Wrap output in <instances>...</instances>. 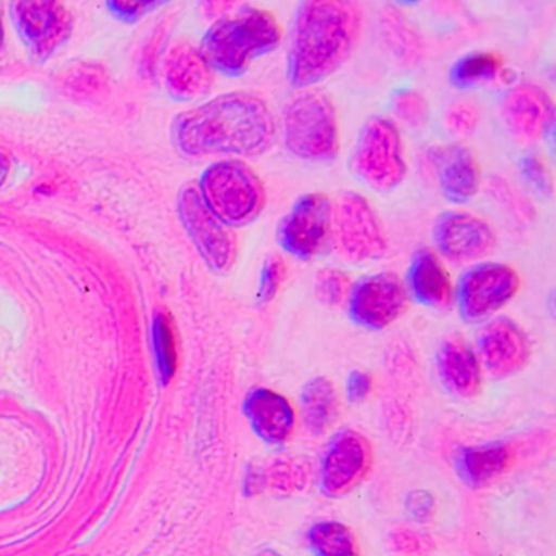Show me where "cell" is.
<instances>
[{
	"label": "cell",
	"instance_id": "obj_39",
	"mask_svg": "<svg viewBox=\"0 0 556 556\" xmlns=\"http://www.w3.org/2000/svg\"><path fill=\"white\" fill-rule=\"evenodd\" d=\"M2 43H4V28H2V22H0V48H2Z\"/></svg>",
	"mask_w": 556,
	"mask_h": 556
},
{
	"label": "cell",
	"instance_id": "obj_9",
	"mask_svg": "<svg viewBox=\"0 0 556 556\" xmlns=\"http://www.w3.org/2000/svg\"><path fill=\"white\" fill-rule=\"evenodd\" d=\"M372 467V447L353 429L337 432L321 457L318 488L328 500H340L356 490Z\"/></svg>",
	"mask_w": 556,
	"mask_h": 556
},
{
	"label": "cell",
	"instance_id": "obj_31",
	"mask_svg": "<svg viewBox=\"0 0 556 556\" xmlns=\"http://www.w3.org/2000/svg\"><path fill=\"white\" fill-rule=\"evenodd\" d=\"M286 279V263L281 256L271 255L266 258L265 265L260 275L258 292L256 299L260 304H268L278 294L281 289L282 282Z\"/></svg>",
	"mask_w": 556,
	"mask_h": 556
},
{
	"label": "cell",
	"instance_id": "obj_32",
	"mask_svg": "<svg viewBox=\"0 0 556 556\" xmlns=\"http://www.w3.org/2000/svg\"><path fill=\"white\" fill-rule=\"evenodd\" d=\"M523 180L542 197H549L553 190L552 175L540 155L529 154L520 161Z\"/></svg>",
	"mask_w": 556,
	"mask_h": 556
},
{
	"label": "cell",
	"instance_id": "obj_3",
	"mask_svg": "<svg viewBox=\"0 0 556 556\" xmlns=\"http://www.w3.org/2000/svg\"><path fill=\"white\" fill-rule=\"evenodd\" d=\"M282 30L275 15L243 8L217 21L204 35L200 53L211 70L237 77L253 60L271 53L281 43Z\"/></svg>",
	"mask_w": 556,
	"mask_h": 556
},
{
	"label": "cell",
	"instance_id": "obj_20",
	"mask_svg": "<svg viewBox=\"0 0 556 556\" xmlns=\"http://www.w3.org/2000/svg\"><path fill=\"white\" fill-rule=\"evenodd\" d=\"M514 462V452L504 442L471 445L455 452L454 470L465 486L483 490L503 477Z\"/></svg>",
	"mask_w": 556,
	"mask_h": 556
},
{
	"label": "cell",
	"instance_id": "obj_7",
	"mask_svg": "<svg viewBox=\"0 0 556 556\" xmlns=\"http://www.w3.org/2000/svg\"><path fill=\"white\" fill-rule=\"evenodd\" d=\"M178 214L210 269L214 273L229 271L237 258L236 233L207 207L198 188L187 187L181 190Z\"/></svg>",
	"mask_w": 556,
	"mask_h": 556
},
{
	"label": "cell",
	"instance_id": "obj_19",
	"mask_svg": "<svg viewBox=\"0 0 556 556\" xmlns=\"http://www.w3.org/2000/svg\"><path fill=\"white\" fill-rule=\"evenodd\" d=\"M435 367L442 386L452 395L471 399L480 392V359L462 338H448L441 344L435 356Z\"/></svg>",
	"mask_w": 556,
	"mask_h": 556
},
{
	"label": "cell",
	"instance_id": "obj_28",
	"mask_svg": "<svg viewBox=\"0 0 556 556\" xmlns=\"http://www.w3.org/2000/svg\"><path fill=\"white\" fill-rule=\"evenodd\" d=\"M389 545L396 556H429L434 549V542L428 533L406 526L390 532Z\"/></svg>",
	"mask_w": 556,
	"mask_h": 556
},
{
	"label": "cell",
	"instance_id": "obj_23",
	"mask_svg": "<svg viewBox=\"0 0 556 556\" xmlns=\"http://www.w3.org/2000/svg\"><path fill=\"white\" fill-rule=\"evenodd\" d=\"M302 419L314 435L325 434L340 415L337 390L327 377H314L301 392Z\"/></svg>",
	"mask_w": 556,
	"mask_h": 556
},
{
	"label": "cell",
	"instance_id": "obj_1",
	"mask_svg": "<svg viewBox=\"0 0 556 556\" xmlns=\"http://www.w3.org/2000/svg\"><path fill=\"white\" fill-rule=\"evenodd\" d=\"M174 142L191 157L239 155L255 157L271 148L275 119L260 97L224 93L175 119Z\"/></svg>",
	"mask_w": 556,
	"mask_h": 556
},
{
	"label": "cell",
	"instance_id": "obj_38",
	"mask_svg": "<svg viewBox=\"0 0 556 556\" xmlns=\"http://www.w3.org/2000/svg\"><path fill=\"white\" fill-rule=\"evenodd\" d=\"M256 556H282V555H279V553L276 552V549L266 548V549H262V552H260L258 555H256Z\"/></svg>",
	"mask_w": 556,
	"mask_h": 556
},
{
	"label": "cell",
	"instance_id": "obj_37",
	"mask_svg": "<svg viewBox=\"0 0 556 556\" xmlns=\"http://www.w3.org/2000/svg\"><path fill=\"white\" fill-rule=\"evenodd\" d=\"M9 170H11V162H9L8 155L0 152V185L4 184Z\"/></svg>",
	"mask_w": 556,
	"mask_h": 556
},
{
	"label": "cell",
	"instance_id": "obj_34",
	"mask_svg": "<svg viewBox=\"0 0 556 556\" xmlns=\"http://www.w3.org/2000/svg\"><path fill=\"white\" fill-rule=\"evenodd\" d=\"M434 497L428 491H412L405 500V510L415 522H428L434 516Z\"/></svg>",
	"mask_w": 556,
	"mask_h": 556
},
{
	"label": "cell",
	"instance_id": "obj_33",
	"mask_svg": "<svg viewBox=\"0 0 556 556\" xmlns=\"http://www.w3.org/2000/svg\"><path fill=\"white\" fill-rule=\"evenodd\" d=\"M478 110L470 103H455L447 112V129L455 136H468L477 128Z\"/></svg>",
	"mask_w": 556,
	"mask_h": 556
},
{
	"label": "cell",
	"instance_id": "obj_25",
	"mask_svg": "<svg viewBox=\"0 0 556 556\" xmlns=\"http://www.w3.org/2000/svg\"><path fill=\"white\" fill-rule=\"evenodd\" d=\"M260 486L279 497L302 493L311 483V470L299 458H278L266 468H258Z\"/></svg>",
	"mask_w": 556,
	"mask_h": 556
},
{
	"label": "cell",
	"instance_id": "obj_30",
	"mask_svg": "<svg viewBox=\"0 0 556 556\" xmlns=\"http://www.w3.org/2000/svg\"><path fill=\"white\" fill-rule=\"evenodd\" d=\"M392 110L400 122L406 125L421 126L428 118V103L418 92L413 90H400L392 100Z\"/></svg>",
	"mask_w": 556,
	"mask_h": 556
},
{
	"label": "cell",
	"instance_id": "obj_17",
	"mask_svg": "<svg viewBox=\"0 0 556 556\" xmlns=\"http://www.w3.org/2000/svg\"><path fill=\"white\" fill-rule=\"evenodd\" d=\"M501 113L507 129L520 141H536L552 128V100L536 86H517L509 90L503 99Z\"/></svg>",
	"mask_w": 556,
	"mask_h": 556
},
{
	"label": "cell",
	"instance_id": "obj_27",
	"mask_svg": "<svg viewBox=\"0 0 556 556\" xmlns=\"http://www.w3.org/2000/svg\"><path fill=\"white\" fill-rule=\"evenodd\" d=\"M503 67V60L494 53H475L462 58L451 70V83L455 87L475 86L483 80L493 79Z\"/></svg>",
	"mask_w": 556,
	"mask_h": 556
},
{
	"label": "cell",
	"instance_id": "obj_10",
	"mask_svg": "<svg viewBox=\"0 0 556 556\" xmlns=\"http://www.w3.org/2000/svg\"><path fill=\"white\" fill-rule=\"evenodd\" d=\"M333 226V206L325 193L299 198L279 224L278 242L286 253L311 260L320 252Z\"/></svg>",
	"mask_w": 556,
	"mask_h": 556
},
{
	"label": "cell",
	"instance_id": "obj_5",
	"mask_svg": "<svg viewBox=\"0 0 556 556\" xmlns=\"http://www.w3.org/2000/svg\"><path fill=\"white\" fill-rule=\"evenodd\" d=\"M204 203L227 226L252 223L265 207L266 193L252 167L240 161H223L201 175Z\"/></svg>",
	"mask_w": 556,
	"mask_h": 556
},
{
	"label": "cell",
	"instance_id": "obj_14",
	"mask_svg": "<svg viewBox=\"0 0 556 556\" xmlns=\"http://www.w3.org/2000/svg\"><path fill=\"white\" fill-rule=\"evenodd\" d=\"M432 239L441 255L455 263L483 258L496 243L493 227L486 220L458 211H448L438 217Z\"/></svg>",
	"mask_w": 556,
	"mask_h": 556
},
{
	"label": "cell",
	"instance_id": "obj_16",
	"mask_svg": "<svg viewBox=\"0 0 556 556\" xmlns=\"http://www.w3.org/2000/svg\"><path fill=\"white\" fill-rule=\"evenodd\" d=\"M242 409L253 434L266 444L282 445L294 435L298 413L288 396L256 387L247 393Z\"/></svg>",
	"mask_w": 556,
	"mask_h": 556
},
{
	"label": "cell",
	"instance_id": "obj_6",
	"mask_svg": "<svg viewBox=\"0 0 556 556\" xmlns=\"http://www.w3.org/2000/svg\"><path fill=\"white\" fill-rule=\"evenodd\" d=\"M351 167L359 180L377 191H390L406 174L402 136L392 119L374 116L363 126Z\"/></svg>",
	"mask_w": 556,
	"mask_h": 556
},
{
	"label": "cell",
	"instance_id": "obj_2",
	"mask_svg": "<svg viewBox=\"0 0 556 556\" xmlns=\"http://www.w3.org/2000/svg\"><path fill=\"white\" fill-rule=\"evenodd\" d=\"M359 5L348 0H311L299 8L292 24L288 77L308 87L337 73L356 47Z\"/></svg>",
	"mask_w": 556,
	"mask_h": 556
},
{
	"label": "cell",
	"instance_id": "obj_21",
	"mask_svg": "<svg viewBox=\"0 0 556 556\" xmlns=\"http://www.w3.org/2000/svg\"><path fill=\"white\" fill-rule=\"evenodd\" d=\"M165 89L178 102L204 96L213 84L210 64L193 47H177L164 63Z\"/></svg>",
	"mask_w": 556,
	"mask_h": 556
},
{
	"label": "cell",
	"instance_id": "obj_18",
	"mask_svg": "<svg viewBox=\"0 0 556 556\" xmlns=\"http://www.w3.org/2000/svg\"><path fill=\"white\" fill-rule=\"evenodd\" d=\"M431 162L438 174L442 194L452 203H467L480 188V165L464 146L432 149Z\"/></svg>",
	"mask_w": 556,
	"mask_h": 556
},
{
	"label": "cell",
	"instance_id": "obj_36",
	"mask_svg": "<svg viewBox=\"0 0 556 556\" xmlns=\"http://www.w3.org/2000/svg\"><path fill=\"white\" fill-rule=\"evenodd\" d=\"M159 2H109L110 11L119 18V21L132 22L139 21L142 15L152 11V8H159Z\"/></svg>",
	"mask_w": 556,
	"mask_h": 556
},
{
	"label": "cell",
	"instance_id": "obj_26",
	"mask_svg": "<svg viewBox=\"0 0 556 556\" xmlns=\"http://www.w3.org/2000/svg\"><path fill=\"white\" fill-rule=\"evenodd\" d=\"M152 341H154L159 376L167 386L178 369L177 338H175L174 324L167 314L155 315L154 325H152Z\"/></svg>",
	"mask_w": 556,
	"mask_h": 556
},
{
	"label": "cell",
	"instance_id": "obj_11",
	"mask_svg": "<svg viewBox=\"0 0 556 556\" xmlns=\"http://www.w3.org/2000/svg\"><path fill=\"white\" fill-rule=\"evenodd\" d=\"M337 239L341 252L353 262H370L386 255L387 239L376 211L363 194L344 191L337 207Z\"/></svg>",
	"mask_w": 556,
	"mask_h": 556
},
{
	"label": "cell",
	"instance_id": "obj_4",
	"mask_svg": "<svg viewBox=\"0 0 556 556\" xmlns=\"http://www.w3.org/2000/svg\"><path fill=\"white\" fill-rule=\"evenodd\" d=\"M285 142L302 161L331 162L340 152L337 110L327 96L308 90L291 100L285 113Z\"/></svg>",
	"mask_w": 556,
	"mask_h": 556
},
{
	"label": "cell",
	"instance_id": "obj_35",
	"mask_svg": "<svg viewBox=\"0 0 556 556\" xmlns=\"http://www.w3.org/2000/svg\"><path fill=\"white\" fill-rule=\"evenodd\" d=\"M374 389V379L370 374L364 372V370H353L348 376L346 380V399L348 402L363 403L369 399L370 392Z\"/></svg>",
	"mask_w": 556,
	"mask_h": 556
},
{
	"label": "cell",
	"instance_id": "obj_13",
	"mask_svg": "<svg viewBox=\"0 0 556 556\" xmlns=\"http://www.w3.org/2000/svg\"><path fill=\"white\" fill-rule=\"evenodd\" d=\"M12 18L24 43L38 60H47L73 31V17L58 2H15Z\"/></svg>",
	"mask_w": 556,
	"mask_h": 556
},
{
	"label": "cell",
	"instance_id": "obj_24",
	"mask_svg": "<svg viewBox=\"0 0 556 556\" xmlns=\"http://www.w3.org/2000/svg\"><path fill=\"white\" fill-rule=\"evenodd\" d=\"M312 556H361L359 540L350 526L340 520H320L305 533Z\"/></svg>",
	"mask_w": 556,
	"mask_h": 556
},
{
	"label": "cell",
	"instance_id": "obj_29",
	"mask_svg": "<svg viewBox=\"0 0 556 556\" xmlns=\"http://www.w3.org/2000/svg\"><path fill=\"white\" fill-rule=\"evenodd\" d=\"M315 294L321 304L337 307L350 294V279L340 269H321L315 276Z\"/></svg>",
	"mask_w": 556,
	"mask_h": 556
},
{
	"label": "cell",
	"instance_id": "obj_8",
	"mask_svg": "<svg viewBox=\"0 0 556 556\" xmlns=\"http://www.w3.org/2000/svg\"><path fill=\"white\" fill-rule=\"evenodd\" d=\"M516 269L503 263L471 266L458 281L455 299L462 318L471 324L486 320L513 301L519 292Z\"/></svg>",
	"mask_w": 556,
	"mask_h": 556
},
{
	"label": "cell",
	"instance_id": "obj_15",
	"mask_svg": "<svg viewBox=\"0 0 556 556\" xmlns=\"http://www.w3.org/2000/svg\"><path fill=\"white\" fill-rule=\"evenodd\" d=\"M478 359L491 376L509 377L529 361V337L510 318H494L484 325L478 337Z\"/></svg>",
	"mask_w": 556,
	"mask_h": 556
},
{
	"label": "cell",
	"instance_id": "obj_22",
	"mask_svg": "<svg viewBox=\"0 0 556 556\" xmlns=\"http://www.w3.org/2000/svg\"><path fill=\"white\" fill-rule=\"evenodd\" d=\"M408 288L418 304L444 311L454 301V286L447 269L431 250L422 249L413 255L408 268Z\"/></svg>",
	"mask_w": 556,
	"mask_h": 556
},
{
	"label": "cell",
	"instance_id": "obj_12",
	"mask_svg": "<svg viewBox=\"0 0 556 556\" xmlns=\"http://www.w3.org/2000/svg\"><path fill=\"white\" fill-rule=\"evenodd\" d=\"M408 304L405 285L393 273H377L359 279L348 294L354 324L380 331L402 317Z\"/></svg>",
	"mask_w": 556,
	"mask_h": 556
}]
</instances>
